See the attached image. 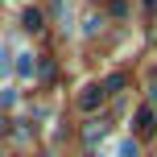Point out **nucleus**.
Listing matches in <instances>:
<instances>
[{"label": "nucleus", "instance_id": "4", "mask_svg": "<svg viewBox=\"0 0 157 157\" xmlns=\"http://www.w3.org/2000/svg\"><path fill=\"white\" fill-rule=\"evenodd\" d=\"M116 157H141V149H136L132 141H120V149H116Z\"/></svg>", "mask_w": 157, "mask_h": 157}, {"label": "nucleus", "instance_id": "6", "mask_svg": "<svg viewBox=\"0 0 157 157\" xmlns=\"http://www.w3.org/2000/svg\"><path fill=\"white\" fill-rule=\"evenodd\" d=\"M29 58H33V54H21V62H17V71H21V75H33V62H29Z\"/></svg>", "mask_w": 157, "mask_h": 157}, {"label": "nucleus", "instance_id": "3", "mask_svg": "<svg viewBox=\"0 0 157 157\" xmlns=\"http://www.w3.org/2000/svg\"><path fill=\"white\" fill-rule=\"evenodd\" d=\"M21 21H25V29H29V33H37V29H41V13H37V8H25Z\"/></svg>", "mask_w": 157, "mask_h": 157}, {"label": "nucleus", "instance_id": "1", "mask_svg": "<svg viewBox=\"0 0 157 157\" xmlns=\"http://www.w3.org/2000/svg\"><path fill=\"white\" fill-rule=\"evenodd\" d=\"M99 103H103V87H99V83L83 87V95H78V108H83V112H95Z\"/></svg>", "mask_w": 157, "mask_h": 157}, {"label": "nucleus", "instance_id": "7", "mask_svg": "<svg viewBox=\"0 0 157 157\" xmlns=\"http://www.w3.org/2000/svg\"><path fill=\"white\" fill-rule=\"evenodd\" d=\"M8 71V54H4V46H0V75Z\"/></svg>", "mask_w": 157, "mask_h": 157}, {"label": "nucleus", "instance_id": "8", "mask_svg": "<svg viewBox=\"0 0 157 157\" xmlns=\"http://www.w3.org/2000/svg\"><path fill=\"white\" fill-rule=\"evenodd\" d=\"M145 4H149V8H157V0H145Z\"/></svg>", "mask_w": 157, "mask_h": 157}, {"label": "nucleus", "instance_id": "9", "mask_svg": "<svg viewBox=\"0 0 157 157\" xmlns=\"http://www.w3.org/2000/svg\"><path fill=\"white\" fill-rule=\"evenodd\" d=\"M153 99H157V87H153Z\"/></svg>", "mask_w": 157, "mask_h": 157}, {"label": "nucleus", "instance_id": "2", "mask_svg": "<svg viewBox=\"0 0 157 157\" xmlns=\"http://www.w3.org/2000/svg\"><path fill=\"white\" fill-rule=\"evenodd\" d=\"M153 108H141V112H136V132H141V136H153Z\"/></svg>", "mask_w": 157, "mask_h": 157}, {"label": "nucleus", "instance_id": "5", "mask_svg": "<svg viewBox=\"0 0 157 157\" xmlns=\"http://www.w3.org/2000/svg\"><path fill=\"white\" fill-rule=\"evenodd\" d=\"M120 87H124V75H112L108 83H103V95H108V91H120Z\"/></svg>", "mask_w": 157, "mask_h": 157}]
</instances>
